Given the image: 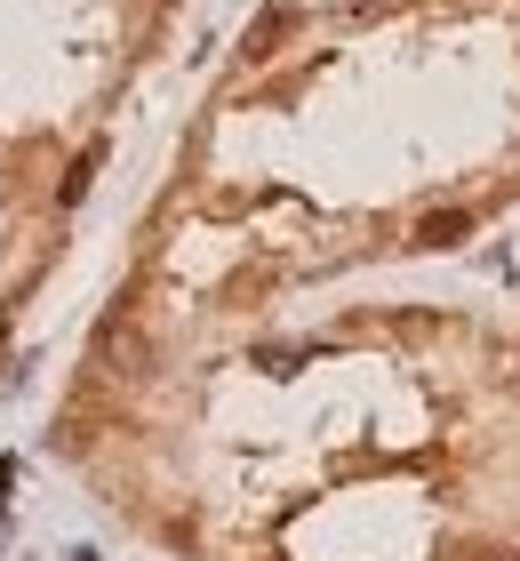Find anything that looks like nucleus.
<instances>
[{"label": "nucleus", "instance_id": "f257e3e1", "mask_svg": "<svg viewBox=\"0 0 520 561\" xmlns=\"http://www.w3.org/2000/svg\"><path fill=\"white\" fill-rule=\"evenodd\" d=\"M464 233H473V217H464V209H440V217L416 225V241H425V249H457Z\"/></svg>", "mask_w": 520, "mask_h": 561}, {"label": "nucleus", "instance_id": "7ed1b4c3", "mask_svg": "<svg viewBox=\"0 0 520 561\" xmlns=\"http://www.w3.org/2000/svg\"><path fill=\"white\" fill-rule=\"evenodd\" d=\"M89 176H96V152H81V161H72V176H65V201H81V193H89Z\"/></svg>", "mask_w": 520, "mask_h": 561}, {"label": "nucleus", "instance_id": "f03ea898", "mask_svg": "<svg viewBox=\"0 0 520 561\" xmlns=\"http://www.w3.org/2000/svg\"><path fill=\"white\" fill-rule=\"evenodd\" d=\"M280 33H289V9L273 0V9L256 16V33H249V57H273V48H280Z\"/></svg>", "mask_w": 520, "mask_h": 561}]
</instances>
